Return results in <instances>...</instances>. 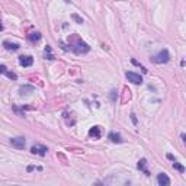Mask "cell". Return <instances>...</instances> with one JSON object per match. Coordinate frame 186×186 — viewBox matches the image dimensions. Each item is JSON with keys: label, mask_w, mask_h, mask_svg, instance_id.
<instances>
[{"label": "cell", "mask_w": 186, "mask_h": 186, "mask_svg": "<svg viewBox=\"0 0 186 186\" xmlns=\"http://www.w3.org/2000/svg\"><path fill=\"white\" fill-rule=\"evenodd\" d=\"M169 60H170V54L167 49H161L157 55L151 57V61L156 63V64H166V63H169Z\"/></svg>", "instance_id": "obj_1"}, {"label": "cell", "mask_w": 186, "mask_h": 186, "mask_svg": "<svg viewBox=\"0 0 186 186\" xmlns=\"http://www.w3.org/2000/svg\"><path fill=\"white\" fill-rule=\"evenodd\" d=\"M73 51L76 52V54H86V52H89L90 51V47H89L86 42H83V41H77V44L76 45H73Z\"/></svg>", "instance_id": "obj_2"}, {"label": "cell", "mask_w": 186, "mask_h": 186, "mask_svg": "<svg viewBox=\"0 0 186 186\" xmlns=\"http://www.w3.org/2000/svg\"><path fill=\"white\" fill-rule=\"evenodd\" d=\"M10 145L12 147L17 148V150H23L25 145H26V141H25V138L23 137H15V138H10Z\"/></svg>", "instance_id": "obj_3"}, {"label": "cell", "mask_w": 186, "mask_h": 186, "mask_svg": "<svg viewBox=\"0 0 186 186\" xmlns=\"http://www.w3.org/2000/svg\"><path fill=\"white\" fill-rule=\"evenodd\" d=\"M126 79H128V82L134 83V84H141L142 83V77L137 73H134V71H126Z\"/></svg>", "instance_id": "obj_4"}, {"label": "cell", "mask_w": 186, "mask_h": 186, "mask_svg": "<svg viewBox=\"0 0 186 186\" xmlns=\"http://www.w3.org/2000/svg\"><path fill=\"white\" fill-rule=\"evenodd\" d=\"M47 151H48V148L45 147V145H41V144H35V145H32V148H31V153L37 154V156H45Z\"/></svg>", "instance_id": "obj_5"}, {"label": "cell", "mask_w": 186, "mask_h": 186, "mask_svg": "<svg viewBox=\"0 0 186 186\" xmlns=\"http://www.w3.org/2000/svg\"><path fill=\"white\" fill-rule=\"evenodd\" d=\"M19 64L22 67H31L33 64V58L31 55H22L19 57Z\"/></svg>", "instance_id": "obj_6"}, {"label": "cell", "mask_w": 186, "mask_h": 186, "mask_svg": "<svg viewBox=\"0 0 186 186\" xmlns=\"http://www.w3.org/2000/svg\"><path fill=\"white\" fill-rule=\"evenodd\" d=\"M89 135L95 140H99V138L102 137V130H100V126L99 125H95L90 128V131H89Z\"/></svg>", "instance_id": "obj_7"}, {"label": "cell", "mask_w": 186, "mask_h": 186, "mask_svg": "<svg viewBox=\"0 0 186 186\" xmlns=\"http://www.w3.org/2000/svg\"><path fill=\"white\" fill-rule=\"evenodd\" d=\"M33 92H35L33 86L25 84V86H21V87H19V95H21V96H29V95H32Z\"/></svg>", "instance_id": "obj_8"}, {"label": "cell", "mask_w": 186, "mask_h": 186, "mask_svg": "<svg viewBox=\"0 0 186 186\" xmlns=\"http://www.w3.org/2000/svg\"><path fill=\"white\" fill-rule=\"evenodd\" d=\"M157 183H159L160 186H169L170 185L169 176L166 175V173H160V175H157Z\"/></svg>", "instance_id": "obj_9"}, {"label": "cell", "mask_w": 186, "mask_h": 186, "mask_svg": "<svg viewBox=\"0 0 186 186\" xmlns=\"http://www.w3.org/2000/svg\"><path fill=\"white\" fill-rule=\"evenodd\" d=\"M108 138H109L112 142H116V144H121V142L124 141V140H122V137H121V134H118V132H109Z\"/></svg>", "instance_id": "obj_10"}, {"label": "cell", "mask_w": 186, "mask_h": 186, "mask_svg": "<svg viewBox=\"0 0 186 186\" xmlns=\"http://www.w3.org/2000/svg\"><path fill=\"white\" fill-rule=\"evenodd\" d=\"M3 47H5L7 51H17V49L21 48V45L19 44H12V42H9V41H5V42H3Z\"/></svg>", "instance_id": "obj_11"}, {"label": "cell", "mask_w": 186, "mask_h": 186, "mask_svg": "<svg viewBox=\"0 0 186 186\" xmlns=\"http://www.w3.org/2000/svg\"><path fill=\"white\" fill-rule=\"evenodd\" d=\"M145 164H147V160H145V159H141L140 161H138V169L141 170V172H144V173H145L147 176H150V172L145 169Z\"/></svg>", "instance_id": "obj_12"}, {"label": "cell", "mask_w": 186, "mask_h": 186, "mask_svg": "<svg viewBox=\"0 0 186 186\" xmlns=\"http://www.w3.org/2000/svg\"><path fill=\"white\" fill-rule=\"evenodd\" d=\"M28 38H29V41H32V42H38L39 39H41V33H39V32L31 33V35H29Z\"/></svg>", "instance_id": "obj_13"}, {"label": "cell", "mask_w": 186, "mask_h": 186, "mask_svg": "<svg viewBox=\"0 0 186 186\" xmlns=\"http://www.w3.org/2000/svg\"><path fill=\"white\" fill-rule=\"evenodd\" d=\"M173 169H176L177 172H180V173H183L185 172V167L182 166L179 161H176V160H173Z\"/></svg>", "instance_id": "obj_14"}, {"label": "cell", "mask_w": 186, "mask_h": 186, "mask_svg": "<svg viewBox=\"0 0 186 186\" xmlns=\"http://www.w3.org/2000/svg\"><path fill=\"white\" fill-rule=\"evenodd\" d=\"M131 63H132V64H135V66H138V67H140V68H141V70H142V73H147V68H145V67H144V66H141V64H140V63H138V61L137 60H134V58H132V60H131Z\"/></svg>", "instance_id": "obj_15"}, {"label": "cell", "mask_w": 186, "mask_h": 186, "mask_svg": "<svg viewBox=\"0 0 186 186\" xmlns=\"http://www.w3.org/2000/svg\"><path fill=\"white\" fill-rule=\"evenodd\" d=\"M5 74H6L7 77H9V79H12V80H16V79H17L16 74H15V73H12V71H9V70H6Z\"/></svg>", "instance_id": "obj_16"}, {"label": "cell", "mask_w": 186, "mask_h": 186, "mask_svg": "<svg viewBox=\"0 0 186 186\" xmlns=\"http://www.w3.org/2000/svg\"><path fill=\"white\" fill-rule=\"evenodd\" d=\"M71 17H73V19H74L77 23H83V19L79 16V15H76V13H73V15H71Z\"/></svg>", "instance_id": "obj_17"}, {"label": "cell", "mask_w": 186, "mask_h": 186, "mask_svg": "<svg viewBox=\"0 0 186 186\" xmlns=\"http://www.w3.org/2000/svg\"><path fill=\"white\" fill-rule=\"evenodd\" d=\"M131 121H132V124H134V125H137V124H138V121H137V116H135V114H131Z\"/></svg>", "instance_id": "obj_18"}, {"label": "cell", "mask_w": 186, "mask_h": 186, "mask_svg": "<svg viewBox=\"0 0 186 186\" xmlns=\"http://www.w3.org/2000/svg\"><path fill=\"white\" fill-rule=\"evenodd\" d=\"M6 70H7V68H6V66H3V64H0V74H5Z\"/></svg>", "instance_id": "obj_19"}, {"label": "cell", "mask_w": 186, "mask_h": 186, "mask_svg": "<svg viewBox=\"0 0 186 186\" xmlns=\"http://www.w3.org/2000/svg\"><path fill=\"white\" fill-rule=\"evenodd\" d=\"M115 90H114V92H112V93H110V99H112V100H115V99H116V95H115Z\"/></svg>", "instance_id": "obj_20"}, {"label": "cell", "mask_w": 186, "mask_h": 186, "mask_svg": "<svg viewBox=\"0 0 186 186\" xmlns=\"http://www.w3.org/2000/svg\"><path fill=\"white\" fill-rule=\"evenodd\" d=\"M0 31H3V25H2V21H0Z\"/></svg>", "instance_id": "obj_21"}]
</instances>
